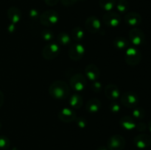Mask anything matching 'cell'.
<instances>
[{"label":"cell","mask_w":151,"mask_h":150,"mask_svg":"<svg viewBox=\"0 0 151 150\" xmlns=\"http://www.w3.org/2000/svg\"><path fill=\"white\" fill-rule=\"evenodd\" d=\"M60 46L56 43H51L44 47L42 51V55L44 59L51 60L55 59L60 54Z\"/></svg>","instance_id":"obj_6"},{"label":"cell","mask_w":151,"mask_h":150,"mask_svg":"<svg viewBox=\"0 0 151 150\" xmlns=\"http://www.w3.org/2000/svg\"><path fill=\"white\" fill-rule=\"evenodd\" d=\"M136 128H137V129L138 131H140V132H143V131H145L146 129V125L145 124L142 123V122H139V123L137 124H136Z\"/></svg>","instance_id":"obj_34"},{"label":"cell","mask_w":151,"mask_h":150,"mask_svg":"<svg viewBox=\"0 0 151 150\" xmlns=\"http://www.w3.org/2000/svg\"><path fill=\"white\" fill-rule=\"evenodd\" d=\"M50 96L55 99L62 100L68 98L70 94L69 86L63 81H55L49 88Z\"/></svg>","instance_id":"obj_1"},{"label":"cell","mask_w":151,"mask_h":150,"mask_svg":"<svg viewBox=\"0 0 151 150\" xmlns=\"http://www.w3.org/2000/svg\"><path fill=\"white\" fill-rule=\"evenodd\" d=\"M142 60V53L139 50L134 46H129L126 49L125 60L127 64L131 66H137Z\"/></svg>","instance_id":"obj_2"},{"label":"cell","mask_w":151,"mask_h":150,"mask_svg":"<svg viewBox=\"0 0 151 150\" xmlns=\"http://www.w3.org/2000/svg\"><path fill=\"white\" fill-rule=\"evenodd\" d=\"M98 150H106V149L104 148V147H100V148L98 149Z\"/></svg>","instance_id":"obj_38"},{"label":"cell","mask_w":151,"mask_h":150,"mask_svg":"<svg viewBox=\"0 0 151 150\" xmlns=\"http://www.w3.org/2000/svg\"><path fill=\"white\" fill-rule=\"evenodd\" d=\"M109 108H110L111 111L113 112V113H118L120 110V105L118 103L113 102L111 104Z\"/></svg>","instance_id":"obj_32"},{"label":"cell","mask_w":151,"mask_h":150,"mask_svg":"<svg viewBox=\"0 0 151 150\" xmlns=\"http://www.w3.org/2000/svg\"><path fill=\"white\" fill-rule=\"evenodd\" d=\"M84 35H85V32H84L83 29L82 28L79 27V26H77V27H75L72 29V38H73L75 41H77V42H80V41H82L84 38Z\"/></svg>","instance_id":"obj_23"},{"label":"cell","mask_w":151,"mask_h":150,"mask_svg":"<svg viewBox=\"0 0 151 150\" xmlns=\"http://www.w3.org/2000/svg\"><path fill=\"white\" fill-rule=\"evenodd\" d=\"M40 16H41V15H40L39 12H38L37 10H35V9H32V10H29V19H30L31 21L33 22V23H35V22H37L38 21H39Z\"/></svg>","instance_id":"obj_27"},{"label":"cell","mask_w":151,"mask_h":150,"mask_svg":"<svg viewBox=\"0 0 151 150\" xmlns=\"http://www.w3.org/2000/svg\"><path fill=\"white\" fill-rule=\"evenodd\" d=\"M80 0H61V3L64 6H72Z\"/></svg>","instance_id":"obj_33"},{"label":"cell","mask_w":151,"mask_h":150,"mask_svg":"<svg viewBox=\"0 0 151 150\" xmlns=\"http://www.w3.org/2000/svg\"><path fill=\"white\" fill-rule=\"evenodd\" d=\"M125 146V140L122 135H114L108 141V147L110 150H122Z\"/></svg>","instance_id":"obj_8"},{"label":"cell","mask_w":151,"mask_h":150,"mask_svg":"<svg viewBox=\"0 0 151 150\" xmlns=\"http://www.w3.org/2000/svg\"><path fill=\"white\" fill-rule=\"evenodd\" d=\"M7 17L12 24H18L22 17V11L16 7H11L7 10Z\"/></svg>","instance_id":"obj_17"},{"label":"cell","mask_w":151,"mask_h":150,"mask_svg":"<svg viewBox=\"0 0 151 150\" xmlns=\"http://www.w3.org/2000/svg\"><path fill=\"white\" fill-rule=\"evenodd\" d=\"M119 124L124 129L131 130V129H134V128H136V124H136L134 119L131 118V116H125L121 118L120 121H119Z\"/></svg>","instance_id":"obj_19"},{"label":"cell","mask_w":151,"mask_h":150,"mask_svg":"<svg viewBox=\"0 0 151 150\" xmlns=\"http://www.w3.org/2000/svg\"><path fill=\"white\" fill-rule=\"evenodd\" d=\"M105 95L109 99L116 100L120 96V91L116 85L109 84L105 88Z\"/></svg>","instance_id":"obj_16"},{"label":"cell","mask_w":151,"mask_h":150,"mask_svg":"<svg viewBox=\"0 0 151 150\" xmlns=\"http://www.w3.org/2000/svg\"><path fill=\"white\" fill-rule=\"evenodd\" d=\"M41 37H42L43 39L46 41H50L53 39L54 38V34L53 32H52L50 29H44L42 30L41 33Z\"/></svg>","instance_id":"obj_28"},{"label":"cell","mask_w":151,"mask_h":150,"mask_svg":"<svg viewBox=\"0 0 151 150\" xmlns=\"http://www.w3.org/2000/svg\"><path fill=\"white\" fill-rule=\"evenodd\" d=\"M125 23L131 26H137L141 24L142 16L136 12H129L124 17Z\"/></svg>","instance_id":"obj_15"},{"label":"cell","mask_w":151,"mask_h":150,"mask_svg":"<svg viewBox=\"0 0 151 150\" xmlns=\"http://www.w3.org/2000/svg\"><path fill=\"white\" fill-rule=\"evenodd\" d=\"M115 7L120 13H125L129 9V3L128 2L127 0H116Z\"/></svg>","instance_id":"obj_25"},{"label":"cell","mask_w":151,"mask_h":150,"mask_svg":"<svg viewBox=\"0 0 151 150\" xmlns=\"http://www.w3.org/2000/svg\"><path fill=\"white\" fill-rule=\"evenodd\" d=\"M58 43L61 46H68L71 42V38L66 32H60L58 35Z\"/></svg>","instance_id":"obj_24"},{"label":"cell","mask_w":151,"mask_h":150,"mask_svg":"<svg viewBox=\"0 0 151 150\" xmlns=\"http://www.w3.org/2000/svg\"><path fill=\"white\" fill-rule=\"evenodd\" d=\"M120 101L125 107L128 108H135L139 104V97L135 93L127 91L120 96Z\"/></svg>","instance_id":"obj_4"},{"label":"cell","mask_w":151,"mask_h":150,"mask_svg":"<svg viewBox=\"0 0 151 150\" xmlns=\"http://www.w3.org/2000/svg\"><path fill=\"white\" fill-rule=\"evenodd\" d=\"M129 40L133 45L139 46L144 44L145 37L142 30L139 28L134 27L129 32Z\"/></svg>","instance_id":"obj_7"},{"label":"cell","mask_w":151,"mask_h":150,"mask_svg":"<svg viewBox=\"0 0 151 150\" xmlns=\"http://www.w3.org/2000/svg\"><path fill=\"white\" fill-rule=\"evenodd\" d=\"M58 117L61 121L65 122V123H69V122L74 121L77 118V116L76 113L72 109L65 107V108L61 109L58 112Z\"/></svg>","instance_id":"obj_12"},{"label":"cell","mask_w":151,"mask_h":150,"mask_svg":"<svg viewBox=\"0 0 151 150\" xmlns=\"http://www.w3.org/2000/svg\"><path fill=\"white\" fill-rule=\"evenodd\" d=\"M103 22L109 27H116L121 22V17L117 13L109 11L103 16Z\"/></svg>","instance_id":"obj_9"},{"label":"cell","mask_w":151,"mask_h":150,"mask_svg":"<svg viewBox=\"0 0 151 150\" xmlns=\"http://www.w3.org/2000/svg\"><path fill=\"white\" fill-rule=\"evenodd\" d=\"M9 145H10V141L8 138L4 135H0V149H5L8 148Z\"/></svg>","instance_id":"obj_29"},{"label":"cell","mask_w":151,"mask_h":150,"mask_svg":"<svg viewBox=\"0 0 151 150\" xmlns=\"http://www.w3.org/2000/svg\"><path fill=\"white\" fill-rule=\"evenodd\" d=\"M58 13L54 10H48L41 13L40 16V23L46 26H52L58 23Z\"/></svg>","instance_id":"obj_3"},{"label":"cell","mask_w":151,"mask_h":150,"mask_svg":"<svg viewBox=\"0 0 151 150\" xmlns=\"http://www.w3.org/2000/svg\"><path fill=\"white\" fill-rule=\"evenodd\" d=\"M148 129L149 130H150V132H151V120L148 122Z\"/></svg>","instance_id":"obj_37"},{"label":"cell","mask_w":151,"mask_h":150,"mask_svg":"<svg viewBox=\"0 0 151 150\" xmlns=\"http://www.w3.org/2000/svg\"><path fill=\"white\" fill-rule=\"evenodd\" d=\"M59 0H44L46 4L49 6H54L58 2Z\"/></svg>","instance_id":"obj_35"},{"label":"cell","mask_w":151,"mask_h":150,"mask_svg":"<svg viewBox=\"0 0 151 150\" xmlns=\"http://www.w3.org/2000/svg\"><path fill=\"white\" fill-rule=\"evenodd\" d=\"M1 122H0V129H1Z\"/></svg>","instance_id":"obj_39"},{"label":"cell","mask_w":151,"mask_h":150,"mask_svg":"<svg viewBox=\"0 0 151 150\" xmlns=\"http://www.w3.org/2000/svg\"><path fill=\"white\" fill-rule=\"evenodd\" d=\"M114 46L116 47L118 49H128L130 46V43L126 38H123V37H117L115 38L113 41Z\"/></svg>","instance_id":"obj_21"},{"label":"cell","mask_w":151,"mask_h":150,"mask_svg":"<svg viewBox=\"0 0 151 150\" xmlns=\"http://www.w3.org/2000/svg\"><path fill=\"white\" fill-rule=\"evenodd\" d=\"M116 0H100L99 4L103 10L109 12L116 6Z\"/></svg>","instance_id":"obj_22"},{"label":"cell","mask_w":151,"mask_h":150,"mask_svg":"<svg viewBox=\"0 0 151 150\" xmlns=\"http://www.w3.org/2000/svg\"><path fill=\"white\" fill-rule=\"evenodd\" d=\"M75 123L81 129H83L87 126V120L83 117H77L75 119Z\"/></svg>","instance_id":"obj_30"},{"label":"cell","mask_w":151,"mask_h":150,"mask_svg":"<svg viewBox=\"0 0 151 150\" xmlns=\"http://www.w3.org/2000/svg\"><path fill=\"white\" fill-rule=\"evenodd\" d=\"M69 102L72 107L75 109H79L83 106V97L78 93H75L71 96Z\"/></svg>","instance_id":"obj_20"},{"label":"cell","mask_w":151,"mask_h":150,"mask_svg":"<svg viewBox=\"0 0 151 150\" xmlns=\"http://www.w3.org/2000/svg\"><path fill=\"white\" fill-rule=\"evenodd\" d=\"M100 107H101V102H100V100L96 98L90 99L87 102L86 106L87 111L91 113L98 112Z\"/></svg>","instance_id":"obj_18"},{"label":"cell","mask_w":151,"mask_h":150,"mask_svg":"<svg viewBox=\"0 0 151 150\" xmlns=\"http://www.w3.org/2000/svg\"><path fill=\"white\" fill-rule=\"evenodd\" d=\"M85 27L90 33H97L101 27V22L96 16H89L86 20Z\"/></svg>","instance_id":"obj_11"},{"label":"cell","mask_w":151,"mask_h":150,"mask_svg":"<svg viewBox=\"0 0 151 150\" xmlns=\"http://www.w3.org/2000/svg\"><path fill=\"white\" fill-rule=\"evenodd\" d=\"M85 54V48L81 44H75L70 46L69 50V56L71 60L78 61L83 58Z\"/></svg>","instance_id":"obj_10"},{"label":"cell","mask_w":151,"mask_h":150,"mask_svg":"<svg viewBox=\"0 0 151 150\" xmlns=\"http://www.w3.org/2000/svg\"><path fill=\"white\" fill-rule=\"evenodd\" d=\"M134 144L139 149H145L151 145V137L147 134H139L134 138Z\"/></svg>","instance_id":"obj_13"},{"label":"cell","mask_w":151,"mask_h":150,"mask_svg":"<svg viewBox=\"0 0 151 150\" xmlns=\"http://www.w3.org/2000/svg\"><path fill=\"white\" fill-rule=\"evenodd\" d=\"M85 74L87 79L91 82L98 80L100 76V71L97 66L93 63L88 64L85 69Z\"/></svg>","instance_id":"obj_14"},{"label":"cell","mask_w":151,"mask_h":150,"mask_svg":"<svg viewBox=\"0 0 151 150\" xmlns=\"http://www.w3.org/2000/svg\"><path fill=\"white\" fill-rule=\"evenodd\" d=\"M132 114L135 119H142L145 116V111L144 110V109L141 108V107H137L133 110Z\"/></svg>","instance_id":"obj_26"},{"label":"cell","mask_w":151,"mask_h":150,"mask_svg":"<svg viewBox=\"0 0 151 150\" xmlns=\"http://www.w3.org/2000/svg\"><path fill=\"white\" fill-rule=\"evenodd\" d=\"M91 88H92L93 91L95 93H100L102 91L103 88V85L102 84L99 82L98 80L92 82V85H91Z\"/></svg>","instance_id":"obj_31"},{"label":"cell","mask_w":151,"mask_h":150,"mask_svg":"<svg viewBox=\"0 0 151 150\" xmlns=\"http://www.w3.org/2000/svg\"><path fill=\"white\" fill-rule=\"evenodd\" d=\"M69 84L70 87L74 91H76L77 93H79L86 88L87 85V79L81 74H76L71 76Z\"/></svg>","instance_id":"obj_5"},{"label":"cell","mask_w":151,"mask_h":150,"mask_svg":"<svg viewBox=\"0 0 151 150\" xmlns=\"http://www.w3.org/2000/svg\"><path fill=\"white\" fill-rule=\"evenodd\" d=\"M4 94H3V93L0 91V108L2 107L3 104H4Z\"/></svg>","instance_id":"obj_36"}]
</instances>
